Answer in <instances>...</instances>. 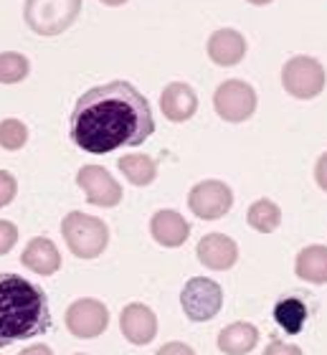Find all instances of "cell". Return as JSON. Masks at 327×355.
<instances>
[{
    "label": "cell",
    "mask_w": 327,
    "mask_h": 355,
    "mask_svg": "<svg viewBox=\"0 0 327 355\" xmlns=\"http://www.w3.org/2000/svg\"><path fill=\"white\" fill-rule=\"evenodd\" d=\"M155 132L148 96L130 82L91 87L74 104L69 119L71 142L84 153L107 155L119 148H137Z\"/></svg>",
    "instance_id": "6da1fadb"
},
{
    "label": "cell",
    "mask_w": 327,
    "mask_h": 355,
    "mask_svg": "<svg viewBox=\"0 0 327 355\" xmlns=\"http://www.w3.org/2000/svg\"><path fill=\"white\" fill-rule=\"evenodd\" d=\"M51 330V304L36 282L0 272V348Z\"/></svg>",
    "instance_id": "7a4b0ae2"
},
{
    "label": "cell",
    "mask_w": 327,
    "mask_h": 355,
    "mask_svg": "<svg viewBox=\"0 0 327 355\" xmlns=\"http://www.w3.org/2000/svg\"><path fill=\"white\" fill-rule=\"evenodd\" d=\"M61 234H64L69 252L79 259H97L105 254L107 244H109L107 223L97 216L82 214V211H71V214L64 216Z\"/></svg>",
    "instance_id": "3957f363"
},
{
    "label": "cell",
    "mask_w": 327,
    "mask_h": 355,
    "mask_svg": "<svg viewBox=\"0 0 327 355\" xmlns=\"http://www.w3.org/2000/svg\"><path fill=\"white\" fill-rule=\"evenodd\" d=\"M82 0H26L23 21L38 36H59L76 23Z\"/></svg>",
    "instance_id": "277c9868"
},
{
    "label": "cell",
    "mask_w": 327,
    "mask_h": 355,
    "mask_svg": "<svg viewBox=\"0 0 327 355\" xmlns=\"http://www.w3.org/2000/svg\"><path fill=\"white\" fill-rule=\"evenodd\" d=\"M180 304L191 322H209L221 312L223 289L218 282L209 277H193L186 282V287L180 292Z\"/></svg>",
    "instance_id": "5b68a950"
},
{
    "label": "cell",
    "mask_w": 327,
    "mask_h": 355,
    "mask_svg": "<svg viewBox=\"0 0 327 355\" xmlns=\"http://www.w3.org/2000/svg\"><path fill=\"white\" fill-rule=\"evenodd\" d=\"M284 92L297 99H315L325 89V67L312 56H292L282 69Z\"/></svg>",
    "instance_id": "8992f818"
},
{
    "label": "cell",
    "mask_w": 327,
    "mask_h": 355,
    "mask_svg": "<svg viewBox=\"0 0 327 355\" xmlns=\"http://www.w3.org/2000/svg\"><path fill=\"white\" fill-rule=\"evenodd\" d=\"M213 107L216 114L231 125L246 122L256 112V92L251 84L241 82V79H229L216 89L213 94Z\"/></svg>",
    "instance_id": "52a82bcc"
},
{
    "label": "cell",
    "mask_w": 327,
    "mask_h": 355,
    "mask_svg": "<svg viewBox=\"0 0 327 355\" xmlns=\"http://www.w3.org/2000/svg\"><path fill=\"white\" fill-rule=\"evenodd\" d=\"M231 206H233V193L229 185L216 178L195 183L188 193V208L203 221H216L229 214Z\"/></svg>",
    "instance_id": "ba28073f"
},
{
    "label": "cell",
    "mask_w": 327,
    "mask_h": 355,
    "mask_svg": "<svg viewBox=\"0 0 327 355\" xmlns=\"http://www.w3.org/2000/svg\"><path fill=\"white\" fill-rule=\"evenodd\" d=\"M67 327L74 338H82V340H91L107 330L109 325V310L105 304L94 300V297H82L76 302L69 304L67 310Z\"/></svg>",
    "instance_id": "9c48e42d"
},
{
    "label": "cell",
    "mask_w": 327,
    "mask_h": 355,
    "mask_svg": "<svg viewBox=\"0 0 327 355\" xmlns=\"http://www.w3.org/2000/svg\"><path fill=\"white\" fill-rule=\"evenodd\" d=\"M76 185L84 191L91 206L114 208L122 203V185L102 165H84L82 171L76 173Z\"/></svg>",
    "instance_id": "30bf717a"
},
{
    "label": "cell",
    "mask_w": 327,
    "mask_h": 355,
    "mask_svg": "<svg viewBox=\"0 0 327 355\" xmlns=\"http://www.w3.org/2000/svg\"><path fill=\"white\" fill-rule=\"evenodd\" d=\"M119 330L132 345H150L157 335V318L148 304L132 302L119 315Z\"/></svg>",
    "instance_id": "8fae6325"
},
{
    "label": "cell",
    "mask_w": 327,
    "mask_h": 355,
    "mask_svg": "<svg viewBox=\"0 0 327 355\" xmlns=\"http://www.w3.org/2000/svg\"><path fill=\"white\" fill-rule=\"evenodd\" d=\"M198 261L203 266H209L213 272H226L238 261V246L233 239H229L226 234H206V236L198 241Z\"/></svg>",
    "instance_id": "7c38bea8"
},
{
    "label": "cell",
    "mask_w": 327,
    "mask_h": 355,
    "mask_svg": "<svg viewBox=\"0 0 327 355\" xmlns=\"http://www.w3.org/2000/svg\"><path fill=\"white\" fill-rule=\"evenodd\" d=\"M150 234L157 244L165 246V249H178L188 241L191 236V223L178 214V211H170V208H163L157 211L152 218H150Z\"/></svg>",
    "instance_id": "4fadbf2b"
},
{
    "label": "cell",
    "mask_w": 327,
    "mask_h": 355,
    "mask_svg": "<svg viewBox=\"0 0 327 355\" xmlns=\"http://www.w3.org/2000/svg\"><path fill=\"white\" fill-rule=\"evenodd\" d=\"M160 110L170 122H188L198 112V96L186 82H170L160 94Z\"/></svg>",
    "instance_id": "5bb4252c"
},
{
    "label": "cell",
    "mask_w": 327,
    "mask_h": 355,
    "mask_svg": "<svg viewBox=\"0 0 327 355\" xmlns=\"http://www.w3.org/2000/svg\"><path fill=\"white\" fill-rule=\"evenodd\" d=\"M21 264L33 274L51 277V274H56L61 269V254L51 239L36 236L30 239L28 244H26V249H23Z\"/></svg>",
    "instance_id": "9a60e30c"
},
{
    "label": "cell",
    "mask_w": 327,
    "mask_h": 355,
    "mask_svg": "<svg viewBox=\"0 0 327 355\" xmlns=\"http://www.w3.org/2000/svg\"><path fill=\"white\" fill-rule=\"evenodd\" d=\"M206 51H209V59L218 67H236L246 56V41L238 31L218 28L211 33Z\"/></svg>",
    "instance_id": "2e32d148"
},
{
    "label": "cell",
    "mask_w": 327,
    "mask_h": 355,
    "mask_svg": "<svg viewBox=\"0 0 327 355\" xmlns=\"http://www.w3.org/2000/svg\"><path fill=\"white\" fill-rule=\"evenodd\" d=\"M259 343V330L251 322H231L218 333V350L223 355H246Z\"/></svg>",
    "instance_id": "e0dca14e"
},
{
    "label": "cell",
    "mask_w": 327,
    "mask_h": 355,
    "mask_svg": "<svg viewBox=\"0 0 327 355\" xmlns=\"http://www.w3.org/2000/svg\"><path fill=\"white\" fill-rule=\"evenodd\" d=\"M294 272H297L299 279L312 282V284H327V246L322 244L305 246L297 254Z\"/></svg>",
    "instance_id": "ac0fdd59"
},
{
    "label": "cell",
    "mask_w": 327,
    "mask_h": 355,
    "mask_svg": "<svg viewBox=\"0 0 327 355\" xmlns=\"http://www.w3.org/2000/svg\"><path fill=\"white\" fill-rule=\"evenodd\" d=\"M117 168L122 171V175L130 180L132 185H150L157 178V163L150 155H140V153H132V155H122L119 157Z\"/></svg>",
    "instance_id": "d6986e66"
},
{
    "label": "cell",
    "mask_w": 327,
    "mask_h": 355,
    "mask_svg": "<svg viewBox=\"0 0 327 355\" xmlns=\"http://www.w3.org/2000/svg\"><path fill=\"white\" fill-rule=\"evenodd\" d=\"M246 221H249V226H251L254 231H259V234H272V231H276L279 223H282V208L276 206L274 200L259 198L249 206Z\"/></svg>",
    "instance_id": "ffe728a7"
},
{
    "label": "cell",
    "mask_w": 327,
    "mask_h": 355,
    "mask_svg": "<svg viewBox=\"0 0 327 355\" xmlns=\"http://www.w3.org/2000/svg\"><path fill=\"white\" fill-rule=\"evenodd\" d=\"M274 320L284 333H299L307 322V304L297 297H284L274 307Z\"/></svg>",
    "instance_id": "44dd1931"
},
{
    "label": "cell",
    "mask_w": 327,
    "mask_h": 355,
    "mask_svg": "<svg viewBox=\"0 0 327 355\" xmlns=\"http://www.w3.org/2000/svg\"><path fill=\"white\" fill-rule=\"evenodd\" d=\"M30 71V61L18 51L0 53V84H18Z\"/></svg>",
    "instance_id": "7402d4cb"
},
{
    "label": "cell",
    "mask_w": 327,
    "mask_h": 355,
    "mask_svg": "<svg viewBox=\"0 0 327 355\" xmlns=\"http://www.w3.org/2000/svg\"><path fill=\"white\" fill-rule=\"evenodd\" d=\"M26 142H28V127L23 125L21 119L8 117L0 122V148L15 153V150H21Z\"/></svg>",
    "instance_id": "603a6c76"
},
{
    "label": "cell",
    "mask_w": 327,
    "mask_h": 355,
    "mask_svg": "<svg viewBox=\"0 0 327 355\" xmlns=\"http://www.w3.org/2000/svg\"><path fill=\"white\" fill-rule=\"evenodd\" d=\"M15 196H18V180H15V175L8 171H0V208L13 203Z\"/></svg>",
    "instance_id": "cb8c5ba5"
},
{
    "label": "cell",
    "mask_w": 327,
    "mask_h": 355,
    "mask_svg": "<svg viewBox=\"0 0 327 355\" xmlns=\"http://www.w3.org/2000/svg\"><path fill=\"white\" fill-rule=\"evenodd\" d=\"M15 241H18V226L13 221H3L0 218V257L10 254Z\"/></svg>",
    "instance_id": "d4e9b609"
},
{
    "label": "cell",
    "mask_w": 327,
    "mask_h": 355,
    "mask_svg": "<svg viewBox=\"0 0 327 355\" xmlns=\"http://www.w3.org/2000/svg\"><path fill=\"white\" fill-rule=\"evenodd\" d=\"M264 355H305V353H302V348H297V345H292V343L274 340V343H269V345H267Z\"/></svg>",
    "instance_id": "484cf974"
},
{
    "label": "cell",
    "mask_w": 327,
    "mask_h": 355,
    "mask_svg": "<svg viewBox=\"0 0 327 355\" xmlns=\"http://www.w3.org/2000/svg\"><path fill=\"white\" fill-rule=\"evenodd\" d=\"M155 355H195V350L186 343H165Z\"/></svg>",
    "instance_id": "4316f807"
},
{
    "label": "cell",
    "mask_w": 327,
    "mask_h": 355,
    "mask_svg": "<svg viewBox=\"0 0 327 355\" xmlns=\"http://www.w3.org/2000/svg\"><path fill=\"white\" fill-rule=\"evenodd\" d=\"M315 180H317V185L327 193V153L320 155V160L315 165Z\"/></svg>",
    "instance_id": "83f0119b"
},
{
    "label": "cell",
    "mask_w": 327,
    "mask_h": 355,
    "mask_svg": "<svg viewBox=\"0 0 327 355\" xmlns=\"http://www.w3.org/2000/svg\"><path fill=\"white\" fill-rule=\"evenodd\" d=\"M21 355H53V350L48 345H44V343H36V345L21 350Z\"/></svg>",
    "instance_id": "f1b7e54d"
},
{
    "label": "cell",
    "mask_w": 327,
    "mask_h": 355,
    "mask_svg": "<svg viewBox=\"0 0 327 355\" xmlns=\"http://www.w3.org/2000/svg\"><path fill=\"white\" fill-rule=\"evenodd\" d=\"M102 3L109 8H117V6H122V3H127V0H102Z\"/></svg>",
    "instance_id": "f546056e"
},
{
    "label": "cell",
    "mask_w": 327,
    "mask_h": 355,
    "mask_svg": "<svg viewBox=\"0 0 327 355\" xmlns=\"http://www.w3.org/2000/svg\"><path fill=\"white\" fill-rule=\"evenodd\" d=\"M251 6H267V3H272V0H249Z\"/></svg>",
    "instance_id": "4dcf8cb0"
},
{
    "label": "cell",
    "mask_w": 327,
    "mask_h": 355,
    "mask_svg": "<svg viewBox=\"0 0 327 355\" xmlns=\"http://www.w3.org/2000/svg\"><path fill=\"white\" fill-rule=\"evenodd\" d=\"M74 355H87V353H74Z\"/></svg>",
    "instance_id": "1f68e13d"
}]
</instances>
